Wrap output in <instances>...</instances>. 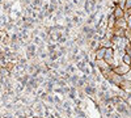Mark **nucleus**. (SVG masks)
<instances>
[{"mask_svg": "<svg viewBox=\"0 0 131 118\" xmlns=\"http://www.w3.org/2000/svg\"><path fill=\"white\" fill-rule=\"evenodd\" d=\"M114 57H115V50H114L113 47H110V49H106L105 57H104V62H105L106 64H109V66H110L112 68L115 66V64H114V62H115Z\"/></svg>", "mask_w": 131, "mask_h": 118, "instance_id": "1", "label": "nucleus"}, {"mask_svg": "<svg viewBox=\"0 0 131 118\" xmlns=\"http://www.w3.org/2000/svg\"><path fill=\"white\" fill-rule=\"evenodd\" d=\"M112 70H113V72H115L118 75H121V76H123V75H126L131 68H130V66H126L125 63H119V64H115Z\"/></svg>", "mask_w": 131, "mask_h": 118, "instance_id": "2", "label": "nucleus"}, {"mask_svg": "<svg viewBox=\"0 0 131 118\" xmlns=\"http://www.w3.org/2000/svg\"><path fill=\"white\" fill-rule=\"evenodd\" d=\"M105 52H106V49L102 47V46H98L94 51V60H104V57H105Z\"/></svg>", "mask_w": 131, "mask_h": 118, "instance_id": "3", "label": "nucleus"}, {"mask_svg": "<svg viewBox=\"0 0 131 118\" xmlns=\"http://www.w3.org/2000/svg\"><path fill=\"white\" fill-rule=\"evenodd\" d=\"M112 13H113V16H114L115 20H119V18H123L125 17V10L122 8H119L118 5L114 8V10H113Z\"/></svg>", "mask_w": 131, "mask_h": 118, "instance_id": "4", "label": "nucleus"}, {"mask_svg": "<svg viewBox=\"0 0 131 118\" xmlns=\"http://www.w3.org/2000/svg\"><path fill=\"white\" fill-rule=\"evenodd\" d=\"M113 29H127V23H126V18H119V20H115V24H114V28Z\"/></svg>", "mask_w": 131, "mask_h": 118, "instance_id": "5", "label": "nucleus"}, {"mask_svg": "<svg viewBox=\"0 0 131 118\" xmlns=\"http://www.w3.org/2000/svg\"><path fill=\"white\" fill-rule=\"evenodd\" d=\"M121 59H122V63H125L126 66H131V55H128V54H126V52H125Z\"/></svg>", "mask_w": 131, "mask_h": 118, "instance_id": "6", "label": "nucleus"}, {"mask_svg": "<svg viewBox=\"0 0 131 118\" xmlns=\"http://www.w3.org/2000/svg\"><path fill=\"white\" fill-rule=\"evenodd\" d=\"M79 76H78V75H76V73H73V75H71V78H70V84L71 85H73V87H76V84H78V81H79Z\"/></svg>", "mask_w": 131, "mask_h": 118, "instance_id": "7", "label": "nucleus"}, {"mask_svg": "<svg viewBox=\"0 0 131 118\" xmlns=\"http://www.w3.org/2000/svg\"><path fill=\"white\" fill-rule=\"evenodd\" d=\"M64 71L67 72V73H70V75H73L76 72V67L73 66V64H68V66L64 68Z\"/></svg>", "mask_w": 131, "mask_h": 118, "instance_id": "8", "label": "nucleus"}, {"mask_svg": "<svg viewBox=\"0 0 131 118\" xmlns=\"http://www.w3.org/2000/svg\"><path fill=\"white\" fill-rule=\"evenodd\" d=\"M71 20H72V24H73V25H80V24L83 23V18H81V17H79V16H76V15H75V16H72V17H71Z\"/></svg>", "mask_w": 131, "mask_h": 118, "instance_id": "9", "label": "nucleus"}, {"mask_svg": "<svg viewBox=\"0 0 131 118\" xmlns=\"http://www.w3.org/2000/svg\"><path fill=\"white\" fill-rule=\"evenodd\" d=\"M125 4H126V0H117V5H118L119 8L125 9Z\"/></svg>", "mask_w": 131, "mask_h": 118, "instance_id": "10", "label": "nucleus"}, {"mask_svg": "<svg viewBox=\"0 0 131 118\" xmlns=\"http://www.w3.org/2000/svg\"><path fill=\"white\" fill-rule=\"evenodd\" d=\"M45 100H46L47 102H50L51 105H55V101H54V97H52L51 94H47V97H46Z\"/></svg>", "mask_w": 131, "mask_h": 118, "instance_id": "11", "label": "nucleus"}, {"mask_svg": "<svg viewBox=\"0 0 131 118\" xmlns=\"http://www.w3.org/2000/svg\"><path fill=\"white\" fill-rule=\"evenodd\" d=\"M62 106H63V109L66 110V109H70L71 108V104H70V101H63L62 102Z\"/></svg>", "mask_w": 131, "mask_h": 118, "instance_id": "12", "label": "nucleus"}, {"mask_svg": "<svg viewBox=\"0 0 131 118\" xmlns=\"http://www.w3.org/2000/svg\"><path fill=\"white\" fill-rule=\"evenodd\" d=\"M123 10H131V0H126V4H125V9Z\"/></svg>", "mask_w": 131, "mask_h": 118, "instance_id": "13", "label": "nucleus"}, {"mask_svg": "<svg viewBox=\"0 0 131 118\" xmlns=\"http://www.w3.org/2000/svg\"><path fill=\"white\" fill-rule=\"evenodd\" d=\"M101 118H106V117H105V115H104V117H101Z\"/></svg>", "mask_w": 131, "mask_h": 118, "instance_id": "14", "label": "nucleus"}]
</instances>
